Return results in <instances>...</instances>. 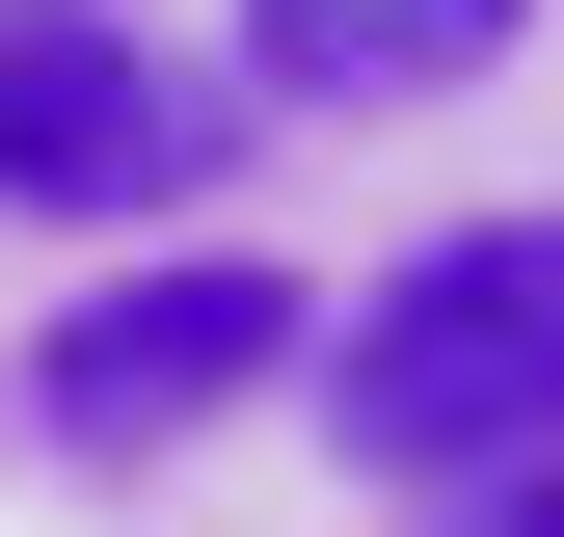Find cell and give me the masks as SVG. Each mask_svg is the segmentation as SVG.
<instances>
[{
    "instance_id": "4",
    "label": "cell",
    "mask_w": 564,
    "mask_h": 537,
    "mask_svg": "<svg viewBox=\"0 0 564 537\" xmlns=\"http://www.w3.org/2000/svg\"><path fill=\"white\" fill-rule=\"evenodd\" d=\"M538 0H242V54L296 108H431V81H484V54H511Z\"/></svg>"
},
{
    "instance_id": "5",
    "label": "cell",
    "mask_w": 564,
    "mask_h": 537,
    "mask_svg": "<svg viewBox=\"0 0 564 537\" xmlns=\"http://www.w3.org/2000/svg\"><path fill=\"white\" fill-rule=\"evenodd\" d=\"M484 537H564V484H484Z\"/></svg>"
},
{
    "instance_id": "3",
    "label": "cell",
    "mask_w": 564,
    "mask_h": 537,
    "mask_svg": "<svg viewBox=\"0 0 564 537\" xmlns=\"http://www.w3.org/2000/svg\"><path fill=\"white\" fill-rule=\"evenodd\" d=\"M269 376H296V268H108V296L28 350V430L54 457H188Z\"/></svg>"
},
{
    "instance_id": "1",
    "label": "cell",
    "mask_w": 564,
    "mask_h": 537,
    "mask_svg": "<svg viewBox=\"0 0 564 537\" xmlns=\"http://www.w3.org/2000/svg\"><path fill=\"white\" fill-rule=\"evenodd\" d=\"M377 484H564V216H457L377 268V322L323 350Z\"/></svg>"
},
{
    "instance_id": "2",
    "label": "cell",
    "mask_w": 564,
    "mask_h": 537,
    "mask_svg": "<svg viewBox=\"0 0 564 537\" xmlns=\"http://www.w3.org/2000/svg\"><path fill=\"white\" fill-rule=\"evenodd\" d=\"M242 162V81L108 0H0V216H188Z\"/></svg>"
}]
</instances>
